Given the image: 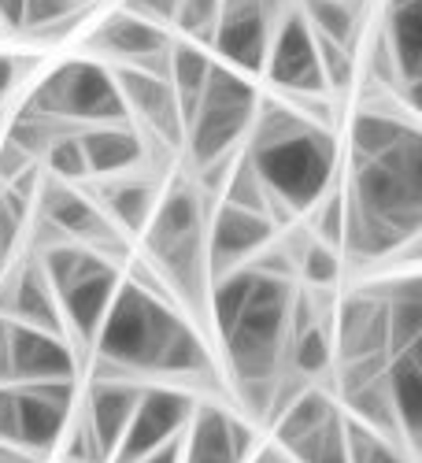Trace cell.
<instances>
[{"mask_svg": "<svg viewBox=\"0 0 422 463\" xmlns=\"http://www.w3.org/2000/svg\"><path fill=\"white\" fill-rule=\"evenodd\" d=\"M344 5H352V8H360V5H367V0H344Z\"/></svg>", "mask_w": 422, "mask_h": 463, "instance_id": "cell-46", "label": "cell"}, {"mask_svg": "<svg viewBox=\"0 0 422 463\" xmlns=\"http://www.w3.org/2000/svg\"><path fill=\"white\" fill-rule=\"evenodd\" d=\"M275 12H278V0H222L211 45L222 60H230L226 67L263 71L271 33H275Z\"/></svg>", "mask_w": 422, "mask_h": 463, "instance_id": "cell-7", "label": "cell"}, {"mask_svg": "<svg viewBox=\"0 0 422 463\" xmlns=\"http://www.w3.org/2000/svg\"><path fill=\"white\" fill-rule=\"evenodd\" d=\"M127 12L130 15H141L148 23H174V12H178V0H127Z\"/></svg>", "mask_w": 422, "mask_h": 463, "instance_id": "cell-38", "label": "cell"}, {"mask_svg": "<svg viewBox=\"0 0 422 463\" xmlns=\"http://www.w3.org/2000/svg\"><path fill=\"white\" fill-rule=\"evenodd\" d=\"M341 230H344V201L326 197L323 215H319V241L330 249H341Z\"/></svg>", "mask_w": 422, "mask_h": 463, "instance_id": "cell-37", "label": "cell"}, {"mask_svg": "<svg viewBox=\"0 0 422 463\" xmlns=\"http://www.w3.org/2000/svg\"><path fill=\"white\" fill-rule=\"evenodd\" d=\"M108 212L127 230H145L152 212H156V185L141 178H123L108 189Z\"/></svg>", "mask_w": 422, "mask_h": 463, "instance_id": "cell-27", "label": "cell"}, {"mask_svg": "<svg viewBox=\"0 0 422 463\" xmlns=\"http://www.w3.org/2000/svg\"><path fill=\"white\" fill-rule=\"evenodd\" d=\"M45 152H49V167L60 178H86L89 175L86 152H82V137H74V134H52V141L45 145Z\"/></svg>", "mask_w": 422, "mask_h": 463, "instance_id": "cell-34", "label": "cell"}, {"mask_svg": "<svg viewBox=\"0 0 422 463\" xmlns=\"http://www.w3.org/2000/svg\"><path fill=\"white\" fill-rule=\"evenodd\" d=\"M115 86L123 93L127 111H137L145 127L167 137V141H182V111H178V97L167 82V74L160 71H145V67H119L115 71Z\"/></svg>", "mask_w": 422, "mask_h": 463, "instance_id": "cell-12", "label": "cell"}, {"mask_svg": "<svg viewBox=\"0 0 422 463\" xmlns=\"http://www.w3.org/2000/svg\"><path fill=\"white\" fill-rule=\"evenodd\" d=\"M189 434H182V459L185 463H245L252 449V430L241 427L219 408H201L189 415Z\"/></svg>", "mask_w": 422, "mask_h": 463, "instance_id": "cell-15", "label": "cell"}, {"mask_svg": "<svg viewBox=\"0 0 422 463\" xmlns=\"http://www.w3.org/2000/svg\"><path fill=\"white\" fill-rule=\"evenodd\" d=\"M193 404L185 393L174 390H141V401L130 415V427L119 438L111 452V463H137L141 456H148L152 449H160L164 441L178 438L185 430Z\"/></svg>", "mask_w": 422, "mask_h": 463, "instance_id": "cell-9", "label": "cell"}, {"mask_svg": "<svg viewBox=\"0 0 422 463\" xmlns=\"http://www.w3.org/2000/svg\"><path fill=\"white\" fill-rule=\"evenodd\" d=\"M286 452L296 459V463H349V449H344V415L330 411L326 422L312 434H304L300 441L286 445Z\"/></svg>", "mask_w": 422, "mask_h": 463, "instance_id": "cell-26", "label": "cell"}, {"mask_svg": "<svg viewBox=\"0 0 422 463\" xmlns=\"http://www.w3.org/2000/svg\"><path fill=\"white\" fill-rule=\"evenodd\" d=\"M93 263H97V256H89V252H82V249H74V245H56V249H49V256H45V263H42V271H45L49 286L60 293L63 286H70V282L79 279L86 267H93Z\"/></svg>", "mask_w": 422, "mask_h": 463, "instance_id": "cell-33", "label": "cell"}, {"mask_svg": "<svg viewBox=\"0 0 422 463\" xmlns=\"http://www.w3.org/2000/svg\"><path fill=\"white\" fill-rule=\"evenodd\" d=\"M341 201V249L352 260H378L415 241L422 226V137L415 134L386 156L352 164Z\"/></svg>", "mask_w": 422, "mask_h": 463, "instance_id": "cell-1", "label": "cell"}, {"mask_svg": "<svg viewBox=\"0 0 422 463\" xmlns=\"http://www.w3.org/2000/svg\"><path fill=\"white\" fill-rule=\"evenodd\" d=\"M386 390L397 415V430L408 438V449H415L422 430V356L418 345L400 349L386 360Z\"/></svg>", "mask_w": 422, "mask_h": 463, "instance_id": "cell-18", "label": "cell"}, {"mask_svg": "<svg viewBox=\"0 0 422 463\" xmlns=\"http://www.w3.org/2000/svg\"><path fill=\"white\" fill-rule=\"evenodd\" d=\"M12 82H15V60L0 56V100H5V93L12 90Z\"/></svg>", "mask_w": 422, "mask_h": 463, "instance_id": "cell-44", "label": "cell"}, {"mask_svg": "<svg viewBox=\"0 0 422 463\" xmlns=\"http://www.w3.org/2000/svg\"><path fill=\"white\" fill-rule=\"evenodd\" d=\"M337 337H341L344 364H349V360L386 356V300H374L370 293L349 297V300L341 304Z\"/></svg>", "mask_w": 422, "mask_h": 463, "instance_id": "cell-17", "label": "cell"}, {"mask_svg": "<svg viewBox=\"0 0 422 463\" xmlns=\"http://www.w3.org/2000/svg\"><path fill=\"white\" fill-rule=\"evenodd\" d=\"M300 271H304V279L315 282V286H330L337 279V271H341L337 252L330 245H323V241H312L308 249H304V256H300Z\"/></svg>", "mask_w": 422, "mask_h": 463, "instance_id": "cell-36", "label": "cell"}, {"mask_svg": "<svg viewBox=\"0 0 422 463\" xmlns=\"http://www.w3.org/2000/svg\"><path fill=\"white\" fill-rule=\"evenodd\" d=\"M245 156L259 175L263 189L271 193V201L293 215V212H308L326 197L337 164V145L330 130L300 123L296 130L275 141L249 148Z\"/></svg>", "mask_w": 422, "mask_h": 463, "instance_id": "cell-2", "label": "cell"}, {"mask_svg": "<svg viewBox=\"0 0 422 463\" xmlns=\"http://www.w3.org/2000/svg\"><path fill=\"white\" fill-rule=\"evenodd\" d=\"M5 256H8V252H5V249H0V275H5Z\"/></svg>", "mask_w": 422, "mask_h": 463, "instance_id": "cell-45", "label": "cell"}, {"mask_svg": "<svg viewBox=\"0 0 422 463\" xmlns=\"http://www.w3.org/2000/svg\"><path fill=\"white\" fill-rule=\"evenodd\" d=\"M137 401H141V390L137 385H127V382H97L89 390L86 422H89V430L97 434L104 456H111L115 445H119V438L127 434Z\"/></svg>", "mask_w": 422, "mask_h": 463, "instance_id": "cell-19", "label": "cell"}, {"mask_svg": "<svg viewBox=\"0 0 422 463\" xmlns=\"http://www.w3.org/2000/svg\"><path fill=\"white\" fill-rule=\"evenodd\" d=\"M30 115L45 119H74V123H127V104L115 86V74L100 63L74 60L56 67L30 97Z\"/></svg>", "mask_w": 422, "mask_h": 463, "instance_id": "cell-6", "label": "cell"}, {"mask_svg": "<svg viewBox=\"0 0 422 463\" xmlns=\"http://www.w3.org/2000/svg\"><path fill=\"white\" fill-rule=\"evenodd\" d=\"M204 367H208V353H204L201 337L189 330V323H182L178 334L171 337V345H167V353H164L156 371L160 374H197Z\"/></svg>", "mask_w": 422, "mask_h": 463, "instance_id": "cell-32", "label": "cell"}, {"mask_svg": "<svg viewBox=\"0 0 422 463\" xmlns=\"http://www.w3.org/2000/svg\"><path fill=\"white\" fill-rule=\"evenodd\" d=\"M422 337V289L415 279L393 286L386 297V356L411 349Z\"/></svg>", "mask_w": 422, "mask_h": 463, "instance_id": "cell-24", "label": "cell"}, {"mask_svg": "<svg viewBox=\"0 0 422 463\" xmlns=\"http://www.w3.org/2000/svg\"><path fill=\"white\" fill-rule=\"evenodd\" d=\"M256 104H259L256 90L249 86V79L241 71L226 67V63H211L201 100H197L193 115L185 119L189 156H193L201 167L219 164L252 127Z\"/></svg>", "mask_w": 422, "mask_h": 463, "instance_id": "cell-5", "label": "cell"}, {"mask_svg": "<svg viewBox=\"0 0 422 463\" xmlns=\"http://www.w3.org/2000/svg\"><path fill=\"white\" fill-rule=\"evenodd\" d=\"M82 152L89 175H127L141 164V137L127 123H100L82 134Z\"/></svg>", "mask_w": 422, "mask_h": 463, "instance_id": "cell-20", "label": "cell"}, {"mask_svg": "<svg viewBox=\"0 0 422 463\" xmlns=\"http://www.w3.org/2000/svg\"><path fill=\"white\" fill-rule=\"evenodd\" d=\"M275 238V222L259 215V212H249V208H238V204H222L211 230H208V241H204V252H208V263L215 275H226L234 271L241 260H249L252 252H259L267 241Z\"/></svg>", "mask_w": 422, "mask_h": 463, "instance_id": "cell-11", "label": "cell"}, {"mask_svg": "<svg viewBox=\"0 0 422 463\" xmlns=\"http://www.w3.org/2000/svg\"><path fill=\"white\" fill-rule=\"evenodd\" d=\"M208 71H211V60L204 49L197 45H171V56H167V82L178 97V111H182V130H185V119L193 115L197 100H201V90L208 82Z\"/></svg>", "mask_w": 422, "mask_h": 463, "instance_id": "cell-25", "label": "cell"}, {"mask_svg": "<svg viewBox=\"0 0 422 463\" xmlns=\"http://www.w3.org/2000/svg\"><path fill=\"white\" fill-rule=\"evenodd\" d=\"M418 130L411 123H400L393 115H378V111H360L352 119V164H367V160H378L386 156L389 148L404 145L408 137H415Z\"/></svg>", "mask_w": 422, "mask_h": 463, "instance_id": "cell-23", "label": "cell"}, {"mask_svg": "<svg viewBox=\"0 0 422 463\" xmlns=\"http://www.w3.org/2000/svg\"><path fill=\"white\" fill-rule=\"evenodd\" d=\"M219 5H222V0H178L174 26H182L189 37L211 42L215 23H219Z\"/></svg>", "mask_w": 422, "mask_h": 463, "instance_id": "cell-35", "label": "cell"}, {"mask_svg": "<svg viewBox=\"0 0 422 463\" xmlns=\"http://www.w3.org/2000/svg\"><path fill=\"white\" fill-rule=\"evenodd\" d=\"M178 326H182L178 312L160 293H152L137 282L130 286L119 282L93 341L100 360L115 364L119 371H156Z\"/></svg>", "mask_w": 422, "mask_h": 463, "instance_id": "cell-4", "label": "cell"}, {"mask_svg": "<svg viewBox=\"0 0 422 463\" xmlns=\"http://www.w3.org/2000/svg\"><path fill=\"white\" fill-rule=\"evenodd\" d=\"M45 215L63 230V234L86 238V241H108L111 238L104 212L89 197H82V193H74L67 185H49L45 189Z\"/></svg>", "mask_w": 422, "mask_h": 463, "instance_id": "cell-21", "label": "cell"}, {"mask_svg": "<svg viewBox=\"0 0 422 463\" xmlns=\"http://www.w3.org/2000/svg\"><path fill=\"white\" fill-rule=\"evenodd\" d=\"M0 23H23V0H0Z\"/></svg>", "mask_w": 422, "mask_h": 463, "instance_id": "cell-43", "label": "cell"}, {"mask_svg": "<svg viewBox=\"0 0 422 463\" xmlns=\"http://www.w3.org/2000/svg\"><path fill=\"white\" fill-rule=\"evenodd\" d=\"M33 164V156L26 148H19L15 141H8L5 148H0V182H12L15 175H23L26 167Z\"/></svg>", "mask_w": 422, "mask_h": 463, "instance_id": "cell-39", "label": "cell"}, {"mask_svg": "<svg viewBox=\"0 0 422 463\" xmlns=\"http://www.w3.org/2000/svg\"><path fill=\"white\" fill-rule=\"evenodd\" d=\"M182 434H185V430H182ZM182 434L171 438V441H164L160 449H152V452L141 456L137 463H182Z\"/></svg>", "mask_w": 422, "mask_h": 463, "instance_id": "cell-41", "label": "cell"}, {"mask_svg": "<svg viewBox=\"0 0 422 463\" xmlns=\"http://www.w3.org/2000/svg\"><path fill=\"white\" fill-rule=\"evenodd\" d=\"M333 411V404L323 397V393H296L286 408H282V415H278V445L286 449V445H293V441H300L304 434H312L319 422H326V415Z\"/></svg>", "mask_w": 422, "mask_h": 463, "instance_id": "cell-29", "label": "cell"}, {"mask_svg": "<svg viewBox=\"0 0 422 463\" xmlns=\"http://www.w3.org/2000/svg\"><path fill=\"white\" fill-rule=\"evenodd\" d=\"M344 449H349V463H411L393 438L363 427L352 415H344Z\"/></svg>", "mask_w": 422, "mask_h": 463, "instance_id": "cell-30", "label": "cell"}, {"mask_svg": "<svg viewBox=\"0 0 422 463\" xmlns=\"http://www.w3.org/2000/svg\"><path fill=\"white\" fill-rule=\"evenodd\" d=\"M0 441L15 445V385H0Z\"/></svg>", "mask_w": 422, "mask_h": 463, "instance_id": "cell-40", "label": "cell"}, {"mask_svg": "<svg viewBox=\"0 0 422 463\" xmlns=\"http://www.w3.org/2000/svg\"><path fill=\"white\" fill-rule=\"evenodd\" d=\"M263 71L282 90L308 93V97L326 93V79H323L319 52H315V33L304 23V15H289L278 23V30L271 33V49H267Z\"/></svg>", "mask_w": 422, "mask_h": 463, "instance_id": "cell-10", "label": "cell"}, {"mask_svg": "<svg viewBox=\"0 0 422 463\" xmlns=\"http://www.w3.org/2000/svg\"><path fill=\"white\" fill-rule=\"evenodd\" d=\"M8 334H12V323L0 316V385L12 382V364H8Z\"/></svg>", "mask_w": 422, "mask_h": 463, "instance_id": "cell-42", "label": "cell"}, {"mask_svg": "<svg viewBox=\"0 0 422 463\" xmlns=\"http://www.w3.org/2000/svg\"><path fill=\"white\" fill-rule=\"evenodd\" d=\"M12 312H15V323L49 330V334H63L60 300H56V289L49 286L42 267H26L23 279L12 286Z\"/></svg>", "mask_w": 422, "mask_h": 463, "instance_id": "cell-22", "label": "cell"}, {"mask_svg": "<svg viewBox=\"0 0 422 463\" xmlns=\"http://www.w3.org/2000/svg\"><path fill=\"white\" fill-rule=\"evenodd\" d=\"M89 49L108 52L115 60H130V67H145V71L167 74L164 67H156V60L171 56L167 33L156 23H148L141 15H130V12H119V15L104 19L100 30L89 37Z\"/></svg>", "mask_w": 422, "mask_h": 463, "instance_id": "cell-14", "label": "cell"}, {"mask_svg": "<svg viewBox=\"0 0 422 463\" xmlns=\"http://www.w3.org/2000/svg\"><path fill=\"white\" fill-rule=\"evenodd\" d=\"M74 401V378L15 382V445L45 452L60 441Z\"/></svg>", "mask_w": 422, "mask_h": 463, "instance_id": "cell-8", "label": "cell"}, {"mask_svg": "<svg viewBox=\"0 0 422 463\" xmlns=\"http://www.w3.org/2000/svg\"><path fill=\"white\" fill-rule=\"evenodd\" d=\"M115 289H119V271H115V267H108L104 260H97V263L86 267V271L74 279L70 286H63V289L56 293L63 319H70V330L79 334L82 341H93V337H97V330H100V323H104V312H108Z\"/></svg>", "mask_w": 422, "mask_h": 463, "instance_id": "cell-16", "label": "cell"}, {"mask_svg": "<svg viewBox=\"0 0 422 463\" xmlns=\"http://www.w3.org/2000/svg\"><path fill=\"white\" fill-rule=\"evenodd\" d=\"M82 19L79 0H23V23L33 33H63Z\"/></svg>", "mask_w": 422, "mask_h": 463, "instance_id": "cell-31", "label": "cell"}, {"mask_svg": "<svg viewBox=\"0 0 422 463\" xmlns=\"http://www.w3.org/2000/svg\"><path fill=\"white\" fill-rule=\"evenodd\" d=\"M304 15H308L304 23L312 26L315 37H326V42H333L341 49H352L360 8L344 5V0H304Z\"/></svg>", "mask_w": 422, "mask_h": 463, "instance_id": "cell-28", "label": "cell"}, {"mask_svg": "<svg viewBox=\"0 0 422 463\" xmlns=\"http://www.w3.org/2000/svg\"><path fill=\"white\" fill-rule=\"evenodd\" d=\"M12 382H56L74 378V353L63 334H49L26 323H12L8 334Z\"/></svg>", "mask_w": 422, "mask_h": 463, "instance_id": "cell-13", "label": "cell"}, {"mask_svg": "<svg viewBox=\"0 0 422 463\" xmlns=\"http://www.w3.org/2000/svg\"><path fill=\"white\" fill-rule=\"evenodd\" d=\"M252 289L222 330L230 367H234L238 385L245 382H271L278 378V356L289 341V316H293V286L282 275H267L252 263Z\"/></svg>", "mask_w": 422, "mask_h": 463, "instance_id": "cell-3", "label": "cell"}]
</instances>
